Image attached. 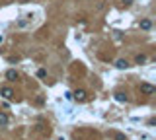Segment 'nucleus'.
Returning <instances> with one entry per match:
<instances>
[{
	"label": "nucleus",
	"mask_w": 156,
	"mask_h": 140,
	"mask_svg": "<svg viewBox=\"0 0 156 140\" xmlns=\"http://www.w3.org/2000/svg\"><path fill=\"white\" fill-rule=\"evenodd\" d=\"M154 92H156V88L152 84H146V82H145V84H141V93H145V96H152Z\"/></svg>",
	"instance_id": "f257e3e1"
},
{
	"label": "nucleus",
	"mask_w": 156,
	"mask_h": 140,
	"mask_svg": "<svg viewBox=\"0 0 156 140\" xmlns=\"http://www.w3.org/2000/svg\"><path fill=\"white\" fill-rule=\"evenodd\" d=\"M0 96H2L4 99H12V97H14V92H12V88H2L0 90Z\"/></svg>",
	"instance_id": "f03ea898"
},
{
	"label": "nucleus",
	"mask_w": 156,
	"mask_h": 140,
	"mask_svg": "<svg viewBox=\"0 0 156 140\" xmlns=\"http://www.w3.org/2000/svg\"><path fill=\"white\" fill-rule=\"evenodd\" d=\"M72 99H76V101H84V99H86V92H84V90H76V92L72 93Z\"/></svg>",
	"instance_id": "7ed1b4c3"
},
{
	"label": "nucleus",
	"mask_w": 156,
	"mask_h": 140,
	"mask_svg": "<svg viewBox=\"0 0 156 140\" xmlns=\"http://www.w3.org/2000/svg\"><path fill=\"white\" fill-rule=\"evenodd\" d=\"M139 26H141V29H145V31L152 29V22H150V20H141V22H139Z\"/></svg>",
	"instance_id": "20e7f679"
},
{
	"label": "nucleus",
	"mask_w": 156,
	"mask_h": 140,
	"mask_svg": "<svg viewBox=\"0 0 156 140\" xmlns=\"http://www.w3.org/2000/svg\"><path fill=\"white\" fill-rule=\"evenodd\" d=\"M8 123H10V119H8V115L0 111V126H6Z\"/></svg>",
	"instance_id": "39448f33"
},
{
	"label": "nucleus",
	"mask_w": 156,
	"mask_h": 140,
	"mask_svg": "<svg viewBox=\"0 0 156 140\" xmlns=\"http://www.w3.org/2000/svg\"><path fill=\"white\" fill-rule=\"evenodd\" d=\"M6 80H18V72H16V70H8L6 72Z\"/></svg>",
	"instance_id": "423d86ee"
},
{
	"label": "nucleus",
	"mask_w": 156,
	"mask_h": 140,
	"mask_svg": "<svg viewBox=\"0 0 156 140\" xmlns=\"http://www.w3.org/2000/svg\"><path fill=\"white\" fill-rule=\"evenodd\" d=\"M115 66H117L119 70H123V68H127V66H129V62H127L125 59H119L117 62H115Z\"/></svg>",
	"instance_id": "0eeeda50"
},
{
	"label": "nucleus",
	"mask_w": 156,
	"mask_h": 140,
	"mask_svg": "<svg viewBox=\"0 0 156 140\" xmlns=\"http://www.w3.org/2000/svg\"><path fill=\"white\" fill-rule=\"evenodd\" d=\"M115 99L119 101V103H125V101H127V96H125L123 92H117V93H115Z\"/></svg>",
	"instance_id": "6e6552de"
},
{
	"label": "nucleus",
	"mask_w": 156,
	"mask_h": 140,
	"mask_svg": "<svg viewBox=\"0 0 156 140\" xmlns=\"http://www.w3.org/2000/svg\"><path fill=\"white\" fill-rule=\"evenodd\" d=\"M135 62H137V64H145V62H146V55H137Z\"/></svg>",
	"instance_id": "1a4fd4ad"
},
{
	"label": "nucleus",
	"mask_w": 156,
	"mask_h": 140,
	"mask_svg": "<svg viewBox=\"0 0 156 140\" xmlns=\"http://www.w3.org/2000/svg\"><path fill=\"white\" fill-rule=\"evenodd\" d=\"M45 76H47V70L39 68V70H37V78H45Z\"/></svg>",
	"instance_id": "9d476101"
},
{
	"label": "nucleus",
	"mask_w": 156,
	"mask_h": 140,
	"mask_svg": "<svg viewBox=\"0 0 156 140\" xmlns=\"http://www.w3.org/2000/svg\"><path fill=\"white\" fill-rule=\"evenodd\" d=\"M115 140H127V136L121 134V132H115Z\"/></svg>",
	"instance_id": "9b49d317"
},
{
	"label": "nucleus",
	"mask_w": 156,
	"mask_h": 140,
	"mask_svg": "<svg viewBox=\"0 0 156 140\" xmlns=\"http://www.w3.org/2000/svg\"><path fill=\"white\" fill-rule=\"evenodd\" d=\"M123 4H133V0H121Z\"/></svg>",
	"instance_id": "f8f14e48"
},
{
	"label": "nucleus",
	"mask_w": 156,
	"mask_h": 140,
	"mask_svg": "<svg viewBox=\"0 0 156 140\" xmlns=\"http://www.w3.org/2000/svg\"><path fill=\"white\" fill-rule=\"evenodd\" d=\"M18 2H20V4H26V2H30V0H18Z\"/></svg>",
	"instance_id": "ddd939ff"
},
{
	"label": "nucleus",
	"mask_w": 156,
	"mask_h": 140,
	"mask_svg": "<svg viewBox=\"0 0 156 140\" xmlns=\"http://www.w3.org/2000/svg\"><path fill=\"white\" fill-rule=\"evenodd\" d=\"M2 41H4V37H2V35H0V43H2Z\"/></svg>",
	"instance_id": "4468645a"
}]
</instances>
